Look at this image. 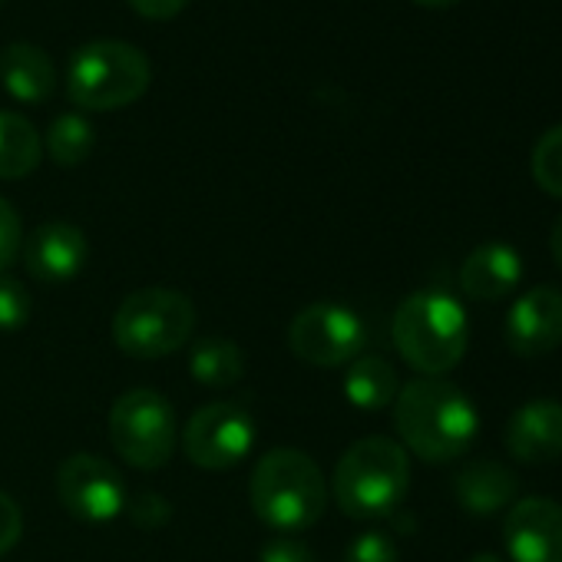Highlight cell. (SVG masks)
<instances>
[{
  "mask_svg": "<svg viewBox=\"0 0 562 562\" xmlns=\"http://www.w3.org/2000/svg\"><path fill=\"white\" fill-rule=\"evenodd\" d=\"M394 424L404 450L427 463H450L473 447L480 414L457 384L443 378H414L394 401Z\"/></svg>",
  "mask_w": 562,
  "mask_h": 562,
  "instance_id": "obj_1",
  "label": "cell"
},
{
  "mask_svg": "<svg viewBox=\"0 0 562 562\" xmlns=\"http://www.w3.org/2000/svg\"><path fill=\"white\" fill-rule=\"evenodd\" d=\"M248 499L255 516L278 536H295L312 529L328 506V483L322 467L295 447L268 450L251 476Z\"/></svg>",
  "mask_w": 562,
  "mask_h": 562,
  "instance_id": "obj_2",
  "label": "cell"
},
{
  "mask_svg": "<svg viewBox=\"0 0 562 562\" xmlns=\"http://www.w3.org/2000/svg\"><path fill=\"white\" fill-rule=\"evenodd\" d=\"M470 341L463 305L437 289L414 292L394 312V348L424 378L453 371Z\"/></svg>",
  "mask_w": 562,
  "mask_h": 562,
  "instance_id": "obj_3",
  "label": "cell"
},
{
  "mask_svg": "<svg viewBox=\"0 0 562 562\" xmlns=\"http://www.w3.org/2000/svg\"><path fill=\"white\" fill-rule=\"evenodd\" d=\"M411 486V457L391 437H364L351 443L335 467V499L351 519L391 516Z\"/></svg>",
  "mask_w": 562,
  "mask_h": 562,
  "instance_id": "obj_4",
  "label": "cell"
},
{
  "mask_svg": "<svg viewBox=\"0 0 562 562\" xmlns=\"http://www.w3.org/2000/svg\"><path fill=\"white\" fill-rule=\"evenodd\" d=\"M153 67L146 54L126 41H90L83 44L67 70V93L80 110L106 113L123 110L146 97Z\"/></svg>",
  "mask_w": 562,
  "mask_h": 562,
  "instance_id": "obj_5",
  "label": "cell"
},
{
  "mask_svg": "<svg viewBox=\"0 0 562 562\" xmlns=\"http://www.w3.org/2000/svg\"><path fill=\"white\" fill-rule=\"evenodd\" d=\"M195 331V305L179 289H139L123 299L113 315V341L139 361L169 358L189 345Z\"/></svg>",
  "mask_w": 562,
  "mask_h": 562,
  "instance_id": "obj_6",
  "label": "cell"
},
{
  "mask_svg": "<svg viewBox=\"0 0 562 562\" xmlns=\"http://www.w3.org/2000/svg\"><path fill=\"white\" fill-rule=\"evenodd\" d=\"M106 434L113 450L136 470H159L169 463L176 440H179V424L172 404L149 387L126 391L116 397L110 407Z\"/></svg>",
  "mask_w": 562,
  "mask_h": 562,
  "instance_id": "obj_7",
  "label": "cell"
},
{
  "mask_svg": "<svg viewBox=\"0 0 562 562\" xmlns=\"http://www.w3.org/2000/svg\"><path fill=\"white\" fill-rule=\"evenodd\" d=\"M368 328L358 312L338 302H318L295 315L289 325V348L312 368H341L361 358Z\"/></svg>",
  "mask_w": 562,
  "mask_h": 562,
  "instance_id": "obj_8",
  "label": "cell"
},
{
  "mask_svg": "<svg viewBox=\"0 0 562 562\" xmlns=\"http://www.w3.org/2000/svg\"><path fill=\"white\" fill-rule=\"evenodd\" d=\"M255 447V417L238 401H212L182 427V450L202 470H228Z\"/></svg>",
  "mask_w": 562,
  "mask_h": 562,
  "instance_id": "obj_9",
  "label": "cell"
},
{
  "mask_svg": "<svg viewBox=\"0 0 562 562\" xmlns=\"http://www.w3.org/2000/svg\"><path fill=\"white\" fill-rule=\"evenodd\" d=\"M57 496L83 522H110L126 509L123 473L97 453H70L57 467Z\"/></svg>",
  "mask_w": 562,
  "mask_h": 562,
  "instance_id": "obj_10",
  "label": "cell"
},
{
  "mask_svg": "<svg viewBox=\"0 0 562 562\" xmlns=\"http://www.w3.org/2000/svg\"><path fill=\"white\" fill-rule=\"evenodd\" d=\"M513 562H562V506L549 496H522L503 519Z\"/></svg>",
  "mask_w": 562,
  "mask_h": 562,
  "instance_id": "obj_11",
  "label": "cell"
},
{
  "mask_svg": "<svg viewBox=\"0 0 562 562\" xmlns=\"http://www.w3.org/2000/svg\"><path fill=\"white\" fill-rule=\"evenodd\" d=\"M506 345L519 358H542L562 345V289L536 285L506 315Z\"/></svg>",
  "mask_w": 562,
  "mask_h": 562,
  "instance_id": "obj_12",
  "label": "cell"
},
{
  "mask_svg": "<svg viewBox=\"0 0 562 562\" xmlns=\"http://www.w3.org/2000/svg\"><path fill=\"white\" fill-rule=\"evenodd\" d=\"M506 450L529 467H542L562 457V404L552 397H532L506 420Z\"/></svg>",
  "mask_w": 562,
  "mask_h": 562,
  "instance_id": "obj_13",
  "label": "cell"
},
{
  "mask_svg": "<svg viewBox=\"0 0 562 562\" xmlns=\"http://www.w3.org/2000/svg\"><path fill=\"white\" fill-rule=\"evenodd\" d=\"M87 255H90L87 235L70 222H44L24 241V261L31 274L44 281V285L77 278L87 265Z\"/></svg>",
  "mask_w": 562,
  "mask_h": 562,
  "instance_id": "obj_14",
  "label": "cell"
},
{
  "mask_svg": "<svg viewBox=\"0 0 562 562\" xmlns=\"http://www.w3.org/2000/svg\"><path fill=\"white\" fill-rule=\"evenodd\" d=\"M519 278H522V258L506 241L476 245L460 268V285L473 302H499L513 295Z\"/></svg>",
  "mask_w": 562,
  "mask_h": 562,
  "instance_id": "obj_15",
  "label": "cell"
},
{
  "mask_svg": "<svg viewBox=\"0 0 562 562\" xmlns=\"http://www.w3.org/2000/svg\"><path fill=\"white\" fill-rule=\"evenodd\" d=\"M0 80H4V87L14 100L37 106L54 97L57 70H54V60L37 44L18 41L0 54Z\"/></svg>",
  "mask_w": 562,
  "mask_h": 562,
  "instance_id": "obj_16",
  "label": "cell"
},
{
  "mask_svg": "<svg viewBox=\"0 0 562 562\" xmlns=\"http://www.w3.org/2000/svg\"><path fill=\"white\" fill-rule=\"evenodd\" d=\"M457 503L473 516H493L516 503V473L496 460H476L457 476Z\"/></svg>",
  "mask_w": 562,
  "mask_h": 562,
  "instance_id": "obj_17",
  "label": "cell"
},
{
  "mask_svg": "<svg viewBox=\"0 0 562 562\" xmlns=\"http://www.w3.org/2000/svg\"><path fill=\"white\" fill-rule=\"evenodd\" d=\"M345 397L358 407V411H384L397 401L401 394V378L394 371V364L381 355H361L351 361L345 381Z\"/></svg>",
  "mask_w": 562,
  "mask_h": 562,
  "instance_id": "obj_18",
  "label": "cell"
},
{
  "mask_svg": "<svg viewBox=\"0 0 562 562\" xmlns=\"http://www.w3.org/2000/svg\"><path fill=\"white\" fill-rule=\"evenodd\" d=\"M44 159V139L21 113L0 110V179H24Z\"/></svg>",
  "mask_w": 562,
  "mask_h": 562,
  "instance_id": "obj_19",
  "label": "cell"
},
{
  "mask_svg": "<svg viewBox=\"0 0 562 562\" xmlns=\"http://www.w3.org/2000/svg\"><path fill=\"white\" fill-rule=\"evenodd\" d=\"M189 374L205 387H232L245 374V355L228 338H202L189 351Z\"/></svg>",
  "mask_w": 562,
  "mask_h": 562,
  "instance_id": "obj_20",
  "label": "cell"
},
{
  "mask_svg": "<svg viewBox=\"0 0 562 562\" xmlns=\"http://www.w3.org/2000/svg\"><path fill=\"white\" fill-rule=\"evenodd\" d=\"M93 146H97V130H93V123H90L87 116H80V113H64V116H57V120L50 123V130H47V139H44V149L50 153V159H54L57 166H67V169L87 162L90 153H93Z\"/></svg>",
  "mask_w": 562,
  "mask_h": 562,
  "instance_id": "obj_21",
  "label": "cell"
},
{
  "mask_svg": "<svg viewBox=\"0 0 562 562\" xmlns=\"http://www.w3.org/2000/svg\"><path fill=\"white\" fill-rule=\"evenodd\" d=\"M532 179L546 195L562 199V123L546 130L532 146Z\"/></svg>",
  "mask_w": 562,
  "mask_h": 562,
  "instance_id": "obj_22",
  "label": "cell"
},
{
  "mask_svg": "<svg viewBox=\"0 0 562 562\" xmlns=\"http://www.w3.org/2000/svg\"><path fill=\"white\" fill-rule=\"evenodd\" d=\"M34 302L18 278L0 274V331H21L31 322Z\"/></svg>",
  "mask_w": 562,
  "mask_h": 562,
  "instance_id": "obj_23",
  "label": "cell"
},
{
  "mask_svg": "<svg viewBox=\"0 0 562 562\" xmlns=\"http://www.w3.org/2000/svg\"><path fill=\"white\" fill-rule=\"evenodd\" d=\"M345 562H401V552H397V542L387 532L371 529V532H361L348 546Z\"/></svg>",
  "mask_w": 562,
  "mask_h": 562,
  "instance_id": "obj_24",
  "label": "cell"
},
{
  "mask_svg": "<svg viewBox=\"0 0 562 562\" xmlns=\"http://www.w3.org/2000/svg\"><path fill=\"white\" fill-rule=\"evenodd\" d=\"M123 513H130V519H133L136 526H143V529H159V526H166V522L172 519V506H169V499H166V496H159V493H149V490H143V493H136V496H130Z\"/></svg>",
  "mask_w": 562,
  "mask_h": 562,
  "instance_id": "obj_25",
  "label": "cell"
},
{
  "mask_svg": "<svg viewBox=\"0 0 562 562\" xmlns=\"http://www.w3.org/2000/svg\"><path fill=\"white\" fill-rule=\"evenodd\" d=\"M24 248V225H21V215L18 209L0 195V274L4 268L14 265V258L21 255Z\"/></svg>",
  "mask_w": 562,
  "mask_h": 562,
  "instance_id": "obj_26",
  "label": "cell"
},
{
  "mask_svg": "<svg viewBox=\"0 0 562 562\" xmlns=\"http://www.w3.org/2000/svg\"><path fill=\"white\" fill-rule=\"evenodd\" d=\"M258 562H318L315 552L295 536H274L261 546Z\"/></svg>",
  "mask_w": 562,
  "mask_h": 562,
  "instance_id": "obj_27",
  "label": "cell"
},
{
  "mask_svg": "<svg viewBox=\"0 0 562 562\" xmlns=\"http://www.w3.org/2000/svg\"><path fill=\"white\" fill-rule=\"evenodd\" d=\"M24 536V513L14 496L0 490V555L11 552Z\"/></svg>",
  "mask_w": 562,
  "mask_h": 562,
  "instance_id": "obj_28",
  "label": "cell"
},
{
  "mask_svg": "<svg viewBox=\"0 0 562 562\" xmlns=\"http://www.w3.org/2000/svg\"><path fill=\"white\" fill-rule=\"evenodd\" d=\"M189 0H130V8L146 21H172Z\"/></svg>",
  "mask_w": 562,
  "mask_h": 562,
  "instance_id": "obj_29",
  "label": "cell"
},
{
  "mask_svg": "<svg viewBox=\"0 0 562 562\" xmlns=\"http://www.w3.org/2000/svg\"><path fill=\"white\" fill-rule=\"evenodd\" d=\"M549 248H552V258H555V265L562 268V215H559V218H555V225H552Z\"/></svg>",
  "mask_w": 562,
  "mask_h": 562,
  "instance_id": "obj_30",
  "label": "cell"
},
{
  "mask_svg": "<svg viewBox=\"0 0 562 562\" xmlns=\"http://www.w3.org/2000/svg\"><path fill=\"white\" fill-rule=\"evenodd\" d=\"M414 4H420V8H450V4H457V0H414Z\"/></svg>",
  "mask_w": 562,
  "mask_h": 562,
  "instance_id": "obj_31",
  "label": "cell"
},
{
  "mask_svg": "<svg viewBox=\"0 0 562 562\" xmlns=\"http://www.w3.org/2000/svg\"><path fill=\"white\" fill-rule=\"evenodd\" d=\"M467 562H503L499 555H493V552H476L473 559H467Z\"/></svg>",
  "mask_w": 562,
  "mask_h": 562,
  "instance_id": "obj_32",
  "label": "cell"
}]
</instances>
